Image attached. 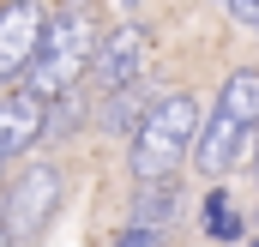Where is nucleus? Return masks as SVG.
<instances>
[{"instance_id":"423d86ee","label":"nucleus","mask_w":259,"mask_h":247,"mask_svg":"<svg viewBox=\"0 0 259 247\" xmlns=\"http://www.w3.org/2000/svg\"><path fill=\"white\" fill-rule=\"evenodd\" d=\"M42 97L36 91H18V97H0V157H18V151H30L36 139H42Z\"/></svg>"},{"instance_id":"f257e3e1","label":"nucleus","mask_w":259,"mask_h":247,"mask_svg":"<svg viewBox=\"0 0 259 247\" xmlns=\"http://www.w3.org/2000/svg\"><path fill=\"white\" fill-rule=\"evenodd\" d=\"M91 49H97V12H91V6H61V18L42 24L36 49H30V61H24L30 91H36L42 103H55L61 91L84 85V61H91Z\"/></svg>"},{"instance_id":"39448f33","label":"nucleus","mask_w":259,"mask_h":247,"mask_svg":"<svg viewBox=\"0 0 259 247\" xmlns=\"http://www.w3.org/2000/svg\"><path fill=\"white\" fill-rule=\"evenodd\" d=\"M139 55H145V36H139V24H121L103 49H91V61H84V78L97 85V91H121L127 78H139Z\"/></svg>"},{"instance_id":"20e7f679","label":"nucleus","mask_w":259,"mask_h":247,"mask_svg":"<svg viewBox=\"0 0 259 247\" xmlns=\"http://www.w3.org/2000/svg\"><path fill=\"white\" fill-rule=\"evenodd\" d=\"M36 36H42V12H36L30 0H12V6H0V85L24 78V61H30Z\"/></svg>"},{"instance_id":"ddd939ff","label":"nucleus","mask_w":259,"mask_h":247,"mask_svg":"<svg viewBox=\"0 0 259 247\" xmlns=\"http://www.w3.org/2000/svg\"><path fill=\"white\" fill-rule=\"evenodd\" d=\"M247 247H259V241H247Z\"/></svg>"},{"instance_id":"f03ea898","label":"nucleus","mask_w":259,"mask_h":247,"mask_svg":"<svg viewBox=\"0 0 259 247\" xmlns=\"http://www.w3.org/2000/svg\"><path fill=\"white\" fill-rule=\"evenodd\" d=\"M193 133H199V103L193 97H163V103H151L145 121H139V139H133V175H139V181L175 175V163L187 157Z\"/></svg>"},{"instance_id":"7ed1b4c3","label":"nucleus","mask_w":259,"mask_h":247,"mask_svg":"<svg viewBox=\"0 0 259 247\" xmlns=\"http://www.w3.org/2000/svg\"><path fill=\"white\" fill-rule=\"evenodd\" d=\"M55 205H61V175H55L49 163L24 169V175H18V187H12V199H6V235L30 241V235L55 217Z\"/></svg>"},{"instance_id":"1a4fd4ad","label":"nucleus","mask_w":259,"mask_h":247,"mask_svg":"<svg viewBox=\"0 0 259 247\" xmlns=\"http://www.w3.org/2000/svg\"><path fill=\"white\" fill-rule=\"evenodd\" d=\"M169 211H175V181L169 175L163 181H139V199H133V223L139 229H163Z\"/></svg>"},{"instance_id":"9b49d317","label":"nucleus","mask_w":259,"mask_h":247,"mask_svg":"<svg viewBox=\"0 0 259 247\" xmlns=\"http://www.w3.org/2000/svg\"><path fill=\"white\" fill-rule=\"evenodd\" d=\"M109 247H163V241H157V229H139V223H133V229H121Z\"/></svg>"},{"instance_id":"f8f14e48","label":"nucleus","mask_w":259,"mask_h":247,"mask_svg":"<svg viewBox=\"0 0 259 247\" xmlns=\"http://www.w3.org/2000/svg\"><path fill=\"white\" fill-rule=\"evenodd\" d=\"M0 247H12V235H6V229H0Z\"/></svg>"},{"instance_id":"0eeeda50","label":"nucleus","mask_w":259,"mask_h":247,"mask_svg":"<svg viewBox=\"0 0 259 247\" xmlns=\"http://www.w3.org/2000/svg\"><path fill=\"white\" fill-rule=\"evenodd\" d=\"M241 133H247V127L235 121V115H229V109H217V115H211V127H199L193 139V163H199V175H223V169H229V163H235V151H241Z\"/></svg>"},{"instance_id":"9d476101","label":"nucleus","mask_w":259,"mask_h":247,"mask_svg":"<svg viewBox=\"0 0 259 247\" xmlns=\"http://www.w3.org/2000/svg\"><path fill=\"white\" fill-rule=\"evenodd\" d=\"M205 235H217V241H235V235H241V217H235V205H229L223 193L205 199Z\"/></svg>"},{"instance_id":"6e6552de","label":"nucleus","mask_w":259,"mask_h":247,"mask_svg":"<svg viewBox=\"0 0 259 247\" xmlns=\"http://www.w3.org/2000/svg\"><path fill=\"white\" fill-rule=\"evenodd\" d=\"M217 109H229V115H235L241 127H259V72H253V66L229 72V85H223Z\"/></svg>"}]
</instances>
